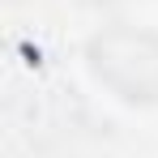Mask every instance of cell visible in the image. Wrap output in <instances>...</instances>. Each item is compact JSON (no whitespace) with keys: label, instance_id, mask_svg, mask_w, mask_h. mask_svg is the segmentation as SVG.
Masks as SVG:
<instances>
[{"label":"cell","instance_id":"1","mask_svg":"<svg viewBox=\"0 0 158 158\" xmlns=\"http://www.w3.org/2000/svg\"><path fill=\"white\" fill-rule=\"evenodd\" d=\"M94 73L128 103H154L158 98V39L111 30L94 43Z\"/></svg>","mask_w":158,"mask_h":158}]
</instances>
